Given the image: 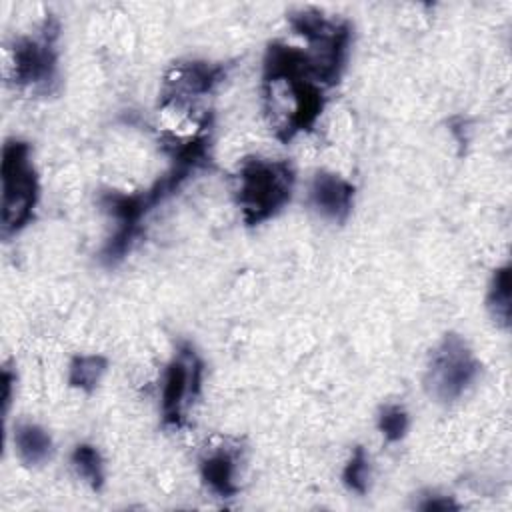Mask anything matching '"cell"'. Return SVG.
Masks as SVG:
<instances>
[{
	"label": "cell",
	"instance_id": "cell-1",
	"mask_svg": "<svg viewBox=\"0 0 512 512\" xmlns=\"http://www.w3.org/2000/svg\"><path fill=\"white\" fill-rule=\"evenodd\" d=\"M236 200L248 226L276 216L292 198L296 174L288 160L246 158L238 168Z\"/></svg>",
	"mask_w": 512,
	"mask_h": 512
},
{
	"label": "cell",
	"instance_id": "cell-2",
	"mask_svg": "<svg viewBox=\"0 0 512 512\" xmlns=\"http://www.w3.org/2000/svg\"><path fill=\"white\" fill-rule=\"evenodd\" d=\"M2 238L18 234L34 218L38 204V176L30 160V144L10 138L2 146Z\"/></svg>",
	"mask_w": 512,
	"mask_h": 512
},
{
	"label": "cell",
	"instance_id": "cell-3",
	"mask_svg": "<svg viewBox=\"0 0 512 512\" xmlns=\"http://www.w3.org/2000/svg\"><path fill=\"white\" fill-rule=\"evenodd\" d=\"M296 34L306 38L308 56L314 62L320 84L332 86L340 80L352 40V28L346 20L326 18L318 10H298L288 16Z\"/></svg>",
	"mask_w": 512,
	"mask_h": 512
},
{
	"label": "cell",
	"instance_id": "cell-4",
	"mask_svg": "<svg viewBox=\"0 0 512 512\" xmlns=\"http://www.w3.org/2000/svg\"><path fill=\"white\" fill-rule=\"evenodd\" d=\"M60 24L54 16L42 22L36 36L18 38L10 50L8 78L36 94H50L58 84V42Z\"/></svg>",
	"mask_w": 512,
	"mask_h": 512
},
{
	"label": "cell",
	"instance_id": "cell-5",
	"mask_svg": "<svg viewBox=\"0 0 512 512\" xmlns=\"http://www.w3.org/2000/svg\"><path fill=\"white\" fill-rule=\"evenodd\" d=\"M480 370L482 364L466 340L456 332H448L430 354L424 378L426 390L442 404L454 402L476 382Z\"/></svg>",
	"mask_w": 512,
	"mask_h": 512
},
{
	"label": "cell",
	"instance_id": "cell-6",
	"mask_svg": "<svg viewBox=\"0 0 512 512\" xmlns=\"http://www.w3.org/2000/svg\"><path fill=\"white\" fill-rule=\"evenodd\" d=\"M204 364L196 350L182 342L168 362L162 380V424L182 428L186 422V408L200 396Z\"/></svg>",
	"mask_w": 512,
	"mask_h": 512
},
{
	"label": "cell",
	"instance_id": "cell-7",
	"mask_svg": "<svg viewBox=\"0 0 512 512\" xmlns=\"http://www.w3.org/2000/svg\"><path fill=\"white\" fill-rule=\"evenodd\" d=\"M226 64H212L200 60L176 62L164 76L160 90V106L182 104L190 98L212 92L216 84L226 78Z\"/></svg>",
	"mask_w": 512,
	"mask_h": 512
},
{
	"label": "cell",
	"instance_id": "cell-8",
	"mask_svg": "<svg viewBox=\"0 0 512 512\" xmlns=\"http://www.w3.org/2000/svg\"><path fill=\"white\" fill-rule=\"evenodd\" d=\"M356 188L346 178L320 170L310 182V204L326 220L346 222L352 212Z\"/></svg>",
	"mask_w": 512,
	"mask_h": 512
},
{
	"label": "cell",
	"instance_id": "cell-9",
	"mask_svg": "<svg viewBox=\"0 0 512 512\" xmlns=\"http://www.w3.org/2000/svg\"><path fill=\"white\" fill-rule=\"evenodd\" d=\"M202 482L220 498H232L238 494L236 484V452L230 448H218L200 458Z\"/></svg>",
	"mask_w": 512,
	"mask_h": 512
},
{
	"label": "cell",
	"instance_id": "cell-10",
	"mask_svg": "<svg viewBox=\"0 0 512 512\" xmlns=\"http://www.w3.org/2000/svg\"><path fill=\"white\" fill-rule=\"evenodd\" d=\"M14 450L22 464L42 466L52 458L54 444L50 434L34 422H18L14 426Z\"/></svg>",
	"mask_w": 512,
	"mask_h": 512
},
{
	"label": "cell",
	"instance_id": "cell-11",
	"mask_svg": "<svg viewBox=\"0 0 512 512\" xmlns=\"http://www.w3.org/2000/svg\"><path fill=\"white\" fill-rule=\"evenodd\" d=\"M108 368V360L100 354L74 356L68 366V384L90 394Z\"/></svg>",
	"mask_w": 512,
	"mask_h": 512
},
{
	"label": "cell",
	"instance_id": "cell-12",
	"mask_svg": "<svg viewBox=\"0 0 512 512\" xmlns=\"http://www.w3.org/2000/svg\"><path fill=\"white\" fill-rule=\"evenodd\" d=\"M486 306H488L492 318L500 326L508 328V324H510V266L508 264L494 270L492 282L488 288Z\"/></svg>",
	"mask_w": 512,
	"mask_h": 512
},
{
	"label": "cell",
	"instance_id": "cell-13",
	"mask_svg": "<svg viewBox=\"0 0 512 512\" xmlns=\"http://www.w3.org/2000/svg\"><path fill=\"white\" fill-rule=\"evenodd\" d=\"M76 472L94 488V490H100L104 486V460L98 452L96 446L92 444H76L74 450H72V456H70Z\"/></svg>",
	"mask_w": 512,
	"mask_h": 512
},
{
	"label": "cell",
	"instance_id": "cell-14",
	"mask_svg": "<svg viewBox=\"0 0 512 512\" xmlns=\"http://www.w3.org/2000/svg\"><path fill=\"white\" fill-rule=\"evenodd\" d=\"M410 426V418L404 406L384 404L378 412V430L386 442H400Z\"/></svg>",
	"mask_w": 512,
	"mask_h": 512
},
{
	"label": "cell",
	"instance_id": "cell-15",
	"mask_svg": "<svg viewBox=\"0 0 512 512\" xmlns=\"http://www.w3.org/2000/svg\"><path fill=\"white\" fill-rule=\"evenodd\" d=\"M368 464L370 462H368L366 450L362 446H356L342 470V482L350 492H356L360 496L368 492V472H370Z\"/></svg>",
	"mask_w": 512,
	"mask_h": 512
},
{
	"label": "cell",
	"instance_id": "cell-16",
	"mask_svg": "<svg viewBox=\"0 0 512 512\" xmlns=\"http://www.w3.org/2000/svg\"><path fill=\"white\" fill-rule=\"evenodd\" d=\"M418 508L420 510H458V504L448 496L430 494V496H426L424 502L418 504Z\"/></svg>",
	"mask_w": 512,
	"mask_h": 512
},
{
	"label": "cell",
	"instance_id": "cell-17",
	"mask_svg": "<svg viewBox=\"0 0 512 512\" xmlns=\"http://www.w3.org/2000/svg\"><path fill=\"white\" fill-rule=\"evenodd\" d=\"M12 380H14V374L4 368V374H2V382H4V412L8 410V404H10V388H12Z\"/></svg>",
	"mask_w": 512,
	"mask_h": 512
}]
</instances>
